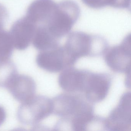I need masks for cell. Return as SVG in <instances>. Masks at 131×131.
Instances as JSON below:
<instances>
[{
	"label": "cell",
	"mask_w": 131,
	"mask_h": 131,
	"mask_svg": "<svg viewBox=\"0 0 131 131\" xmlns=\"http://www.w3.org/2000/svg\"><path fill=\"white\" fill-rule=\"evenodd\" d=\"M8 13L6 8L0 4V30L3 29L8 18Z\"/></svg>",
	"instance_id": "cell-17"
},
{
	"label": "cell",
	"mask_w": 131,
	"mask_h": 131,
	"mask_svg": "<svg viewBox=\"0 0 131 131\" xmlns=\"http://www.w3.org/2000/svg\"><path fill=\"white\" fill-rule=\"evenodd\" d=\"M64 46L76 62L84 57L103 55L109 47L108 42L102 37L80 31L69 34Z\"/></svg>",
	"instance_id": "cell-2"
},
{
	"label": "cell",
	"mask_w": 131,
	"mask_h": 131,
	"mask_svg": "<svg viewBox=\"0 0 131 131\" xmlns=\"http://www.w3.org/2000/svg\"><path fill=\"white\" fill-rule=\"evenodd\" d=\"M80 14L79 6L72 0L57 3L46 27L53 36L60 40L69 34Z\"/></svg>",
	"instance_id": "cell-3"
},
{
	"label": "cell",
	"mask_w": 131,
	"mask_h": 131,
	"mask_svg": "<svg viewBox=\"0 0 131 131\" xmlns=\"http://www.w3.org/2000/svg\"><path fill=\"white\" fill-rule=\"evenodd\" d=\"M131 35H127L119 45L108 47L104 54L107 66L113 71L126 74L131 70Z\"/></svg>",
	"instance_id": "cell-6"
},
{
	"label": "cell",
	"mask_w": 131,
	"mask_h": 131,
	"mask_svg": "<svg viewBox=\"0 0 131 131\" xmlns=\"http://www.w3.org/2000/svg\"><path fill=\"white\" fill-rule=\"evenodd\" d=\"M18 74L13 62L9 60L0 63V87L7 89Z\"/></svg>",
	"instance_id": "cell-14"
},
{
	"label": "cell",
	"mask_w": 131,
	"mask_h": 131,
	"mask_svg": "<svg viewBox=\"0 0 131 131\" xmlns=\"http://www.w3.org/2000/svg\"><path fill=\"white\" fill-rule=\"evenodd\" d=\"M13 43L9 32L0 30V63L9 60L13 52Z\"/></svg>",
	"instance_id": "cell-16"
},
{
	"label": "cell",
	"mask_w": 131,
	"mask_h": 131,
	"mask_svg": "<svg viewBox=\"0 0 131 131\" xmlns=\"http://www.w3.org/2000/svg\"><path fill=\"white\" fill-rule=\"evenodd\" d=\"M36 27L26 16L16 21L9 32L14 47L19 50L27 49L32 42Z\"/></svg>",
	"instance_id": "cell-9"
},
{
	"label": "cell",
	"mask_w": 131,
	"mask_h": 131,
	"mask_svg": "<svg viewBox=\"0 0 131 131\" xmlns=\"http://www.w3.org/2000/svg\"><path fill=\"white\" fill-rule=\"evenodd\" d=\"M57 3L53 0H35L28 7L26 16L37 26H46Z\"/></svg>",
	"instance_id": "cell-12"
},
{
	"label": "cell",
	"mask_w": 131,
	"mask_h": 131,
	"mask_svg": "<svg viewBox=\"0 0 131 131\" xmlns=\"http://www.w3.org/2000/svg\"><path fill=\"white\" fill-rule=\"evenodd\" d=\"M52 113V99L44 96H35L22 103L17 111V117L24 125H37Z\"/></svg>",
	"instance_id": "cell-4"
},
{
	"label": "cell",
	"mask_w": 131,
	"mask_h": 131,
	"mask_svg": "<svg viewBox=\"0 0 131 131\" xmlns=\"http://www.w3.org/2000/svg\"><path fill=\"white\" fill-rule=\"evenodd\" d=\"M7 89L15 99L23 103L35 96L36 85L29 76L18 74Z\"/></svg>",
	"instance_id": "cell-11"
},
{
	"label": "cell",
	"mask_w": 131,
	"mask_h": 131,
	"mask_svg": "<svg viewBox=\"0 0 131 131\" xmlns=\"http://www.w3.org/2000/svg\"><path fill=\"white\" fill-rule=\"evenodd\" d=\"M59 41L52 36L46 27L44 26H37L32 42L36 49L43 51L57 47L60 45Z\"/></svg>",
	"instance_id": "cell-13"
},
{
	"label": "cell",
	"mask_w": 131,
	"mask_h": 131,
	"mask_svg": "<svg viewBox=\"0 0 131 131\" xmlns=\"http://www.w3.org/2000/svg\"><path fill=\"white\" fill-rule=\"evenodd\" d=\"M89 71L73 67H68L60 74L58 83L61 89L67 92L83 93Z\"/></svg>",
	"instance_id": "cell-10"
},
{
	"label": "cell",
	"mask_w": 131,
	"mask_h": 131,
	"mask_svg": "<svg viewBox=\"0 0 131 131\" xmlns=\"http://www.w3.org/2000/svg\"><path fill=\"white\" fill-rule=\"evenodd\" d=\"M53 113L61 118L60 122L70 123L90 119L94 116L92 103L83 95L63 93L52 99Z\"/></svg>",
	"instance_id": "cell-1"
},
{
	"label": "cell",
	"mask_w": 131,
	"mask_h": 131,
	"mask_svg": "<svg viewBox=\"0 0 131 131\" xmlns=\"http://www.w3.org/2000/svg\"><path fill=\"white\" fill-rule=\"evenodd\" d=\"M6 113L4 109L0 106V126L3 125L6 120Z\"/></svg>",
	"instance_id": "cell-18"
},
{
	"label": "cell",
	"mask_w": 131,
	"mask_h": 131,
	"mask_svg": "<svg viewBox=\"0 0 131 131\" xmlns=\"http://www.w3.org/2000/svg\"><path fill=\"white\" fill-rule=\"evenodd\" d=\"M112 83V77L108 73H95L89 71L83 96L92 103L100 102L106 98Z\"/></svg>",
	"instance_id": "cell-8"
},
{
	"label": "cell",
	"mask_w": 131,
	"mask_h": 131,
	"mask_svg": "<svg viewBox=\"0 0 131 131\" xmlns=\"http://www.w3.org/2000/svg\"><path fill=\"white\" fill-rule=\"evenodd\" d=\"M131 100L130 92H126L122 95L118 105L105 119L106 130L131 131Z\"/></svg>",
	"instance_id": "cell-7"
},
{
	"label": "cell",
	"mask_w": 131,
	"mask_h": 131,
	"mask_svg": "<svg viewBox=\"0 0 131 131\" xmlns=\"http://www.w3.org/2000/svg\"><path fill=\"white\" fill-rule=\"evenodd\" d=\"M37 66L51 73H57L70 67L76 62L71 57L64 46L46 51H40L36 59Z\"/></svg>",
	"instance_id": "cell-5"
},
{
	"label": "cell",
	"mask_w": 131,
	"mask_h": 131,
	"mask_svg": "<svg viewBox=\"0 0 131 131\" xmlns=\"http://www.w3.org/2000/svg\"><path fill=\"white\" fill-rule=\"evenodd\" d=\"M82 2L90 8L100 9L106 6L115 8L127 9L130 10L131 0H81Z\"/></svg>",
	"instance_id": "cell-15"
}]
</instances>
